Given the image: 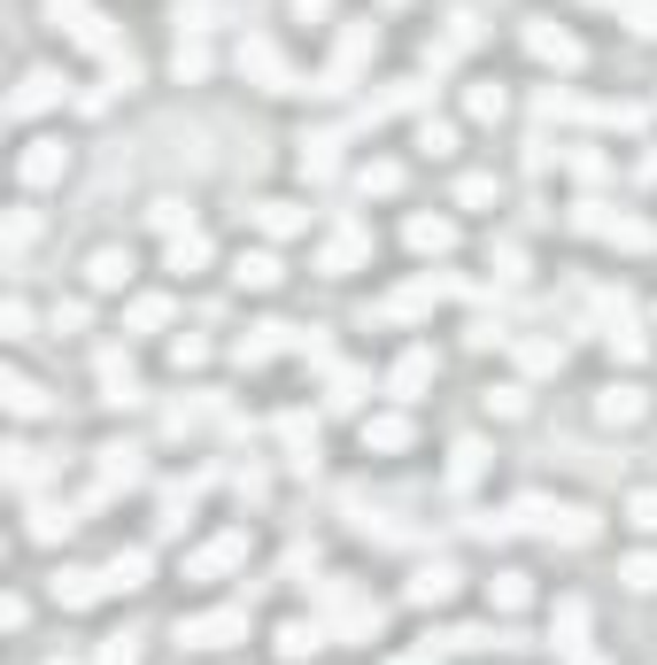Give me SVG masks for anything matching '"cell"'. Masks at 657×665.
<instances>
[{
  "mask_svg": "<svg viewBox=\"0 0 657 665\" xmlns=\"http://www.w3.org/2000/svg\"><path fill=\"white\" fill-rule=\"evenodd\" d=\"M263 232H302V209L295 201H263Z\"/></svg>",
  "mask_w": 657,
  "mask_h": 665,
  "instance_id": "cell-18",
  "label": "cell"
},
{
  "mask_svg": "<svg viewBox=\"0 0 657 665\" xmlns=\"http://www.w3.org/2000/svg\"><path fill=\"white\" fill-rule=\"evenodd\" d=\"M596 410H604L611 426H635V418H643V395H635V387H604V403H596Z\"/></svg>",
  "mask_w": 657,
  "mask_h": 665,
  "instance_id": "cell-10",
  "label": "cell"
},
{
  "mask_svg": "<svg viewBox=\"0 0 657 665\" xmlns=\"http://www.w3.org/2000/svg\"><path fill=\"white\" fill-rule=\"evenodd\" d=\"M240 635H248V604H232V612H201V619L178 627V643H193V651H225V643H240Z\"/></svg>",
  "mask_w": 657,
  "mask_h": 665,
  "instance_id": "cell-1",
  "label": "cell"
},
{
  "mask_svg": "<svg viewBox=\"0 0 657 665\" xmlns=\"http://www.w3.org/2000/svg\"><path fill=\"white\" fill-rule=\"evenodd\" d=\"M54 170H62V156H54V148H47V140H39V148H31V156H23V178H31V186H47V178H54Z\"/></svg>",
  "mask_w": 657,
  "mask_h": 665,
  "instance_id": "cell-17",
  "label": "cell"
},
{
  "mask_svg": "<svg viewBox=\"0 0 657 665\" xmlns=\"http://www.w3.org/2000/svg\"><path fill=\"white\" fill-rule=\"evenodd\" d=\"M627 518H635L643 534H657V488H650V496H635V503H627Z\"/></svg>",
  "mask_w": 657,
  "mask_h": 665,
  "instance_id": "cell-26",
  "label": "cell"
},
{
  "mask_svg": "<svg viewBox=\"0 0 657 665\" xmlns=\"http://www.w3.org/2000/svg\"><path fill=\"white\" fill-rule=\"evenodd\" d=\"M410 248H418V256H441V248H449V225H441V217H418V225H410Z\"/></svg>",
  "mask_w": 657,
  "mask_h": 665,
  "instance_id": "cell-13",
  "label": "cell"
},
{
  "mask_svg": "<svg viewBox=\"0 0 657 665\" xmlns=\"http://www.w3.org/2000/svg\"><path fill=\"white\" fill-rule=\"evenodd\" d=\"M54 93H62V78H54V70H31V78H23V93H16V117H31V109H47Z\"/></svg>",
  "mask_w": 657,
  "mask_h": 665,
  "instance_id": "cell-6",
  "label": "cell"
},
{
  "mask_svg": "<svg viewBox=\"0 0 657 665\" xmlns=\"http://www.w3.org/2000/svg\"><path fill=\"white\" fill-rule=\"evenodd\" d=\"M240 287H279V256H240Z\"/></svg>",
  "mask_w": 657,
  "mask_h": 665,
  "instance_id": "cell-15",
  "label": "cell"
},
{
  "mask_svg": "<svg viewBox=\"0 0 657 665\" xmlns=\"http://www.w3.org/2000/svg\"><path fill=\"white\" fill-rule=\"evenodd\" d=\"M101 665H140V643H132V635H109V651H101Z\"/></svg>",
  "mask_w": 657,
  "mask_h": 665,
  "instance_id": "cell-23",
  "label": "cell"
},
{
  "mask_svg": "<svg viewBox=\"0 0 657 665\" xmlns=\"http://www.w3.org/2000/svg\"><path fill=\"white\" fill-rule=\"evenodd\" d=\"M526 518H534L541 534H557V542H596V518H588V510H549V503H534Z\"/></svg>",
  "mask_w": 657,
  "mask_h": 665,
  "instance_id": "cell-3",
  "label": "cell"
},
{
  "mask_svg": "<svg viewBox=\"0 0 657 665\" xmlns=\"http://www.w3.org/2000/svg\"><path fill=\"white\" fill-rule=\"evenodd\" d=\"M580 627H588V604H557V651H580Z\"/></svg>",
  "mask_w": 657,
  "mask_h": 665,
  "instance_id": "cell-14",
  "label": "cell"
},
{
  "mask_svg": "<svg viewBox=\"0 0 657 665\" xmlns=\"http://www.w3.org/2000/svg\"><path fill=\"white\" fill-rule=\"evenodd\" d=\"M588 225H596V232H611V240H627V248H650V240H657L643 217H588Z\"/></svg>",
  "mask_w": 657,
  "mask_h": 665,
  "instance_id": "cell-11",
  "label": "cell"
},
{
  "mask_svg": "<svg viewBox=\"0 0 657 665\" xmlns=\"http://www.w3.org/2000/svg\"><path fill=\"white\" fill-rule=\"evenodd\" d=\"M86 271H93V287H125V279H132V256H125V248H101Z\"/></svg>",
  "mask_w": 657,
  "mask_h": 665,
  "instance_id": "cell-9",
  "label": "cell"
},
{
  "mask_svg": "<svg viewBox=\"0 0 657 665\" xmlns=\"http://www.w3.org/2000/svg\"><path fill=\"white\" fill-rule=\"evenodd\" d=\"M426 379H434V348H410V356L395 364V395H418Z\"/></svg>",
  "mask_w": 657,
  "mask_h": 665,
  "instance_id": "cell-7",
  "label": "cell"
},
{
  "mask_svg": "<svg viewBox=\"0 0 657 665\" xmlns=\"http://www.w3.org/2000/svg\"><path fill=\"white\" fill-rule=\"evenodd\" d=\"M635 31H657V0H635Z\"/></svg>",
  "mask_w": 657,
  "mask_h": 665,
  "instance_id": "cell-27",
  "label": "cell"
},
{
  "mask_svg": "<svg viewBox=\"0 0 657 665\" xmlns=\"http://www.w3.org/2000/svg\"><path fill=\"white\" fill-rule=\"evenodd\" d=\"M356 256H364V232H340V240L326 248V271H348Z\"/></svg>",
  "mask_w": 657,
  "mask_h": 665,
  "instance_id": "cell-19",
  "label": "cell"
},
{
  "mask_svg": "<svg viewBox=\"0 0 657 665\" xmlns=\"http://www.w3.org/2000/svg\"><path fill=\"white\" fill-rule=\"evenodd\" d=\"M480 457H488L480 441H457V465H449V480H457V488H472V480H480Z\"/></svg>",
  "mask_w": 657,
  "mask_h": 665,
  "instance_id": "cell-16",
  "label": "cell"
},
{
  "mask_svg": "<svg viewBox=\"0 0 657 665\" xmlns=\"http://www.w3.org/2000/svg\"><path fill=\"white\" fill-rule=\"evenodd\" d=\"M534 54H541V62H580V47H573L565 31H549V23L534 31Z\"/></svg>",
  "mask_w": 657,
  "mask_h": 665,
  "instance_id": "cell-12",
  "label": "cell"
},
{
  "mask_svg": "<svg viewBox=\"0 0 657 665\" xmlns=\"http://www.w3.org/2000/svg\"><path fill=\"white\" fill-rule=\"evenodd\" d=\"M364 449H410V418H402V410L364 418Z\"/></svg>",
  "mask_w": 657,
  "mask_h": 665,
  "instance_id": "cell-4",
  "label": "cell"
},
{
  "mask_svg": "<svg viewBox=\"0 0 657 665\" xmlns=\"http://www.w3.org/2000/svg\"><path fill=\"white\" fill-rule=\"evenodd\" d=\"M418 148H426V156H449V148H457V132H449V125H426V132H418Z\"/></svg>",
  "mask_w": 657,
  "mask_h": 665,
  "instance_id": "cell-24",
  "label": "cell"
},
{
  "mask_svg": "<svg viewBox=\"0 0 657 665\" xmlns=\"http://www.w3.org/2000/svg\"><path fill=\"white\" fill-rule=\"evenodd\" d=\"M449 596H457V573H449V565H426V573L410 580V604H449Z\"/></svg>",
  "mask_w": 657,
  "mask_h": 665,
  "instance_id": "cell-5",
  "label": "cell"
},
{
  "mask_svg": "<svg viewBox=\"0 0 657 665\" xmlns=\"http://www.w3.org/2000/svg\"><path fill=\"white\" fill-rule=\"evenodd\" d=\"M201 256H209V248H201V240H193V232H186V240H170V271H193V264H201Z\"/></svg>",
  "mask_w": 657,
  "mask_h": 665,
  "instance_id": "cell-22",
  "label": "cell"
},
{
  "mask_svg": "<svg viewBox=\"0 0 657 665\" xmlns=\"http://www.w3.org/2000/svg\"><path fill=\"white\" fill-rule=\"evenodd\" d=\"M619 580H627V588H657V557H627Z\"/></svg>",
  "mask_w": 657,
  "mask_h": 665,
  "instance_id": "cell-21",
  "label": "cell"
},
{
  "mask_svg": "<svg viewBox=\"0 0 657 665\" xmlns=\"http://www.w3.org/2000/svg\"><path fill=\"white\" fill-rule=\"evenodd\" d=\"M318 643H326V627H310V619H287L279 627V658H310Z\"/></svg>",
  "mask_w": 657,
  "mask_h": 665,
  "instance_id": "cell-8",
  "label": "cell"
},
{
  "mask_svg": "<svg viewBox=\"0 0 657 665\" xmlns=\"http://www.w3.org/2000/svg\"><path fill=\"white\" fill-rule=\"evenodd\" d=\"M8 403H16V410H23V418H31V410H39V403H47V395H39V387H31V379H8Z\"/></svg>",
  "mask_w": 657,
  "mask_h": 665,
  "instance_id": "cell-25",
  "label": "cell"
},
{
  "mask_svg": "<svg viewBox=\"0 0 657 665\" xmlns=\"http://www.w3.org/2000/svg\"><path fill=\"white\" fill-rule=\"evenodd\" d=\"M526 596H534V588H526L518 573H502V580H495V604H502V612H526Z\"/></svg>",
  "mask_w": 657,
  "mask_h": 665,
  "instance_id": "cell-20",
  "label": "cell"
},
{
  "mask_svg": "<svg viewBox=\"0 0 657 665\" xmlns=\"http://www.w3.org/2000/svg\"><path fill=\"white\" fill-rule=\"evenodd\" d=\"M240 557H248V534H217L209 549H193V565H186V573H193V580H217V573H232Z\"/></svg>",
  "mask_w": 657,
  "mask_h": 665,
  "instance_id": "cell-2",
  "label": "cell"
}]
</instances>
